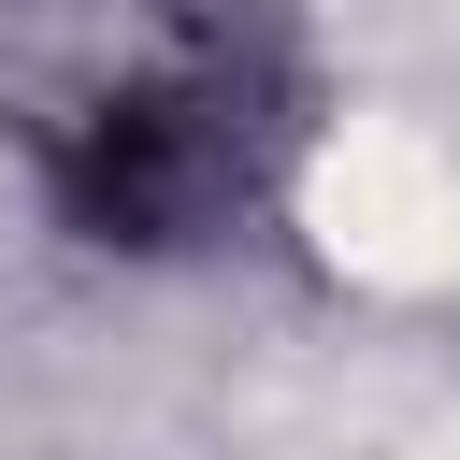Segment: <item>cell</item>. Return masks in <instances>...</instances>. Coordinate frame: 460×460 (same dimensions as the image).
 Returning <instances> with one entry per match:
<instances>
[{"label":"cell","instance_id":"cell-1","mask_svg":"<svg viewBox=\"0 0 460 460\" xmlns=\"http://www.w3.org/2000/svg\"><path fill=\"white\" fill-rule=\"evenodd\" d=\"M259 144H273V101L230 43L172 29L144 58H115L86 101L43 115V187L72 230L101 244H201L259 201Z\"/></svg>","mask_w":460,"mask_h":460}]
</instances>
